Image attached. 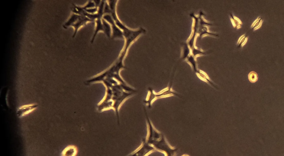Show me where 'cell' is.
I'll list each match as a JSON object with an SVG mask.
<instances>
[{
	"instance_id": "obj_1",
	"label": "cell",
	"mask_w": 284,
	"mask_h": 156,
	"mask_svg": "<svg viewBox=\"0 0 284 156\" xmlns=\"http://www.w3.org/2000/svg\"><path fill=\"white\" fill-rule=\"evenodd\" d=\"M125 57L126 55L120 52L118 58L113 63L110 67L108 68L107 70L104 71L103 72L86 80V82L84 83L85 84L89 85L94 83H102L104 79L112 78L117 80L121 85L125 92H137V91L125 83L120 75V71L123 69H126L124 64V60Z\"/></svg>"
},
{
	"instance_id": "obj_2",
	"label": "cell",
	"mask_w": 284,
	"mask_h": 156,
	"mask_svg": "<svg viewBox=\"0 0 284 156\" xmlns=\"http://www.w3.org/2000/svg\"><path fill=\"white\" fill-rule=\"evenodd\" d=\"M147 135L146 137L147 143L152 145L156 151L164 153L165 156H176L177 148L171 146L167 140L165 136L154 127L149 117L146 118Z\"/></svg>"
},
{
	"instance_id": "obj_3",
	"label": "cell",
	"mask_w": 284,
	"mask_h": 156,
	"mask_svg": "<svg viewBox=\"0 0 284 156\" xmlns=\"http://www.w3.org/2000/svg\"><path fill=\"white\" fill-rule=\"evenodd\" d=\"M107 2L110 8V15L112 16L117 26L122 31L124 40V45L121 52L127 55L130 47L142 35L146 33V30L143 27L139 28L137 29H133L127 27L120 21L117 14V3L118 1H107Z\"/></svg>"
},
{
	"instance_id": "obj_4",
	"label": "cell",
	"mask_w": 284,
	"mask_h": 156,
	"mask_svg": "<svg viewBox=\"0 0 284 156\" xmlns=\"http://www.w3.org/2000/svg\"><path fill=\"white\" fill-rule=\"evenodd\" d=\"M110 88L112 89L113 92L112 99L113 103V110L116 113L118 124L119 125L120 119L119 111L120 107L127 99L135 95V93L125 92L119 83L111 86Z\"/></svg>"
},
{
	"instance_id": "obj_5",
	"label": "cell",
	"mask_w": 284,
	"mask_h": 156,
	"mask_svg": "<svg viewBox=\"0 0 284 156\" xmlns=\"http://www.w3.org/2000/svg\"><path fill=\"white\" fill-rule=\"evenodd\" d=\"M175 69L176 68L174 69V71H173V73L171 74V79L170 80L169 84L167 88L163 90L162 91L159 92L158 93H156L154 92L153 89L150 87L148 88V95H147L146 99L144 100L143 102L144 104L148 106L149 109H151L152 107V103L156 99L168 97L171 96H175L177 97L180 98V95L178 94L177 92H174L172 89L173 79H174V75L175 73Z\"/></svg>"
},
{
	"instance_id": "obj_6",
	"label": "cell",
	"mask_w": 284,
	"mask_h": 156,
	"mask_svg": "<svg viewBox=\"0 0 284 156\" xmlns=\"http://www.w3.org/2000/svg\"><path fill=\"white\" fill-rule=\"evenodd\" d=\"M93 22L92 20L84 16L80 15L73 13L72 15L70 16V19H68L67 21L63 25V27L66 29L69 27H73L74 30L73 38H74L81 28L84 26L89 22Z\"/></svg>"
},
{
	"instance_id": "obj_7",
	"label": "cell",
	"mask_w": 284,
	"mask_h": 156,
	"mask_svg": "<svg viewBox=\"0 0 284 156\" xmlns=\"http://www.w3.org/2000/svg\"><path fill=\"white\" fill-rule=\"evenodd\" d=\"M106 92L104 98L97 105V110L99 112L113 109V103L112 101L113 92L110 87H106Z\"/></svg>"
},
{
	"instance_id": "obj_8",
	"label": "cell",
	"mask_w": 284,
	"mask_h": 156,
	"mask_svg": "<svg viewBox=\"0 0 284 156\" xmlns=\"http://www.w3.org/2000/svg\"><path fill=\"white\" fill-rule=\"evenodd\" d=\"M156 151V149L152 145L147 143L146 138H144L142 139L141 146L135 151L126 156H148Z\"/></svg>"
},
{
	"instance_id": "obj_9",
	"label": "cell",
	"mask_w": 284,
	"mask_h": 156,
	"mask_svg": "<svg viewBox=\"0 0 284 156\" xmlns=\"http://www.w3.org/2000/svg\"><path fill=\"white\" fill-rule=\"evenodd\" d=\"M103 19H104L106 21H107L108 23H109L112 27V37H111L112 39L124 40L122 31L117 26L116 22L114 21L111 15L110 14L104 15L103 17Z\"/></svg>"
},
{
	"instance_id": "obj_10",
	"label": "cell",
	"mask_w": 284,
	"mask_h": 156,
	"mask_svg": "<svg viewBox=\"0 0 284 156\" xmlns=\"http://www.w3.org/2000/svg\"><path fill=\"white\" fill-rule=\"evenodd\" d=\"M38 106V105L36 104H28L22 106L17 109L16 112L17 115L19 117L24 116L36 110Z\"/></svg>"
},
{
	"instance_id": "obj_11",
	"label": "cell",
	"mask_w": 284,
	"mask_h": 156,
	"mask_svg": "<svg viewBox=\"0 0 284 156\" xmlns=\"http://www.w3.org/2000/svg\"><path fill=\"white\" fill-rule=\"evenodd\" d=\"M77 153V147L74 145H70L62 151L61 156H76Z\"/></svg>"
},
{
	"instance_id": "obj_12",
	"label": "cell",
	"mask_w": 284,
	"mask_h": 156,
	"mask_svg": "<svg viewBox=\"0 0 284 156\" xmlns=\"http://www.w3.org/2000/svg\"><path fill=\"white\" fill-rule=\"evenodd\" d=\"M196 74L197 75V76L200 79H201L203 81H205V82L208 83V84H209L212 87H214V88L217 89L216 85L209 79V78L208 77V75L206 74V73H205L204 71L199 69L198 71L196 72Z\"/></svg>"
},
{
	"instance_id": "obj_13",
	"label": "cell",
	"mask_w": 284,
	"mask_h": 156,
	"mask_svg": "<svg viewBox=\"0 0 284 156\" xmlns=\"http://www.w3.org/2000/svg\"><path fill=\"white\" fill-rule=\"evenodd\" d=\"M182 57L181 60L182 61H186V58L192 54L191 49L187 43V42H184L182 43Z\"/></svg>"
},
{
	"instance_id": "obj_14",
	"label": "cell",
	"mask_w": 284,
	"mask_h": 156,
	"mask_svg": "<svg viewBox=\"0 0 284 156\" xmlns=\"http://www.w3.org/2000/svg\"><path fill=\"white\" fill-rule=\"evenodd\" d=\"M205 36H210L211 37H218V35L217 34L213 33L212 32H210L208 31V26H200L198 36L200 37V38H202V37H204Z\"/></svg>"
},
{
	"instance_id": "obj_15",
	"label": "cell",
	"mask_w": 284,
	"mask_h": 156,
	"mask_svg": "<svg viewBox=\"0 0 284 156\" xmlns=\"http://www.w3.org/2000/svg\"><path fill=\"white\" fill-rule=\"evenodd\" d=\"M196 58H195L192 54L189 55L186 59V61L192 67V70L195 73L198 71L199 68L198 67V63L196 61Z\"/></svg>"
},
{
	"instance_id": "obj_16",
	"label": "cell",
	"mask_w": 284,
	"mask_h": 156,
	"mask_svg": "<svg viewBox=\"0 0 284 156\" xmlns=\"http://www.w3.org/2000/svg\"><path fill=\"white\" fill-rule=\"evenodd\" d=\"M191 51H192V54L196 58L199 56L208 55L211 52V51H204L202 49H199L198 48H197L196 46L192 49H191Z\"/></svg>"
},
{
	"instance_id": "obj_17",
	"label": "cell",
	"mask_w": 284,
	"mask_h": 156,
	"mask_svg": "<svg viewBox=\"0 0 284 156\" xmlns=\"http://www.w3.org/2000/svg\"><path fill=\"white\" fill-rule=\"evenodd\" d=\"M103 29H104V33L106 36L108 38H111L112 37V27L110 25L109 23H108L107 21H106L104 19H103Z\"/></svg>"
},
{
	"instance_id": "obj_18",
	"label": "cell",
	"mask_w": 284,
	"mask_h": 156,
	"mask_svg": "<svg viewBox=\"0 0 284 156\" xmlns=\"http://www.w3.org/2000/svg\"><path fill=\"white\" fill-rule=\"evenodd\" d=\"M182 156H190L189 155H188V154H183V155H182Z\"/></svg>"
}]
</instances>
